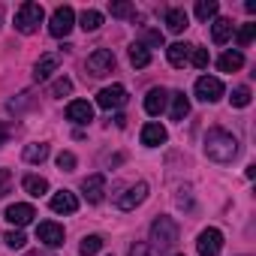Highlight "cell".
<instances>
[{
  "label": "cell",
  "instance_id": "6da1fadb",
  "mask_svg": "<svg viewBox=\"0 0 256 256\" xmlns=\"http://www.w3.org/2000/svg\"><path fill=\"white\" fill-rule=\"evenodd\" d=\"M205 154L214 163H232L238 154V139L232 133L220 130V126H214V130L205 133Z\"/></svg>",
  "mask_w": 256,
  "mask_h": 256
},
{
  "label": "cell",
  "instance_id": "7a4b0ae2",
  "mask_svg": "<svg viewBox=\"0 0 256 256\" xmlns=\"http://www.w3.org/2000/svg\"><path fill=\"white\" fill-rule=\"evenodd\" d=\"M42 18H46L42 4H34V0H28V4H22V6L16 10V30L24 34V36H30V34L40 30Z\"/></svg>",
  "mask_w": 256,
  "mask_h": 256
},
{
  "label": "cell",
  "instance_id": "3957f363",
  "mask_svg": "<svg viewBox=\"0 0 256 256\" xmlns=\"http://www.w3.org/2000/svg\"><path fill=\"white\" fill-rule=\"evenodd\" d=\"M151 244L157 250H172L178 244V223L172 217H157L151 223Z\"/></svg>",
  "mask_w": 256,
  "mask_h": 256
},
{
  "label": "cell",
  "instance_id": "277c9868",
  "mask_svg": "<svg viewBox=\"0 0 256 256\" xmlns=\"http://www.w3.org/2000/svg\"><path fill=\"white\" fill-rule=\"evenodd\" d=\"M72 24H76L72 6H58V10L52 12V18H48V34L58 36V40H64V36L72 30Z\"/></svg>",
  "mask_w": 256,
  "mask_h": 256
},
{
  "label": "cell",
  "instance_id": "5b68a950",
  "mask_svg": "<svg viewBox=\"0 0 256 256\" xmlns=\"http://www.w3.org/2000/svg\"><path fill=\"white\" fill-rule=\"evenodd\" d=\"M196 250H199V256H220V250H223V232L214 229V226L202 229L199 238H196Z\"/></svg>",
  "mask_w": 256,
  "mask_h": 256
},
{
  "label": "cell",
  "instance_id": "8992f818",
  "mask_svg": "<svg viewBox=\"0 0 256 256\" xmlns=\"http://www.w3.org/2000/svg\"><path fill=\"white\" fill-rule=\"evenodd\" d=\"M84 70L90 72V76H108L112 70H114V54L108 52V48H96L94 54H88V64H84Z\"/></svg>",
  "mask_w": 256,
  "mask_h": 256
},
{
  "label": "cell",
  "instance_id": "52a82bcc",
  "mask_svg": "<svg viewBox=\"0 0 256 256\" xmlns=\"http://www.w3.org/2000/svg\"><path fill=\"white\" fill-rule=\"evenodd\" d=\"M148 199V184L145 181H139V184H133V187H126L118 199H114V205L120 208V211H133L136 205H142Z\"/></svg>",
  "mask_w": 256,
  "mask_h": 256
},
{
  "label": "cell",
  "instance_id": "ba28073f",
  "mask_svg": "<svg viewBox=\"0 0 256 256\" xmlns=\"http://www.w3.org/2000/svg\"><path fill=\"white\" fill-rule=\"evenodd\" d=\"M196 96H199L202 102H217V100L223 96V82L214 78V76H202V78H196Z\"/></svg>",
  "mask_w": 256,
  "mask_h": 256
},
{
  "label": "cell",
  "instance_id": "9c48e42d",
  "mask_svg": "<svg viewBox=\"0 0 256 256\" xmlns=\"http://www.w3.org/2000/svg\"><path fill=\"white\" fill-rule=\"evenodd\" d=\"M126 102V88L124 84H112V88H102L100 94H96V106L100 108H120Z\"/></svg>",
  "mask_w": 256,
  "mask_h": 256
},
{
  "label": "cell",
  "instance_id": "30bf717a",
  "mask_svg": "<svg viewBox=\"0 0 256 256\" xmlns=\"http://www.w3.org/2000/svg\"><path fill=\"white\" fill-rule=\"evenodd\" d=\"M36 241H42L46 247H60L64 244V226L54 220H46L36 226Z\"/></svg>",
  "mask_w": 256,
  "mask_h": 256
},
{
  "label": "cell",
  "instance_id": "8fae6325",
  "mask_svg": "<svg viewBox=\"0 0 256 256\" xmlns=\"http://www.w3.org/2000/svg\"><path fill=\"white\" fill-rule=\"evenodd\" d=\"M82 193H84V199L90 205L102 202V196H106V175H88L82 181Z\"/></svg>",
  "mask_w": 256,
  "mask_h": 256
},
{
  "label": "cell",
  "instance_id": "7c38bea8",
  "mask_svg": "<svg viewBox=\"0 0 256 256\" xmlns=\"http://www.w3.org/2000/svg\"><path fill=\"white\" fill-rule=\"evenodd\" d=\"M12 226H28L34 217H36V211H34V205H28V202H16V205H10L6 208V214H4Z\"/></svg>",
  "mask_w": 256,
  "mask_h": 256
},
{
  "label": "cell",
  "instance_id": "4fadbf2b",
  "mask_svg": "<svg viewBox=\"0 0 256 256\" xmlns=\"http://www.w3.org/2000/svg\"><path fill=\"white\" fill-rule=\"evenodd\" d=\"M166 102H169V90L166 88H151L148 96H145V112L157 118V114L166 112Z\"/></svg>",
  "mask_w": 256,
  "mask_h": 256
},
{
  "label": "cell",
  "instance_id": "5bb4252c",
  "mask_svg": "<svg viewBox=\"0 0 256 256\" xmlns=\"http://www.w3.org/2000/svg\"><path fill=\"white\" fill-rule=\"evenodd\" d=\"M66 118H70L72 124H90V120H94V106H90L88 100H72V102L66 106Z\"/></svg>",
  "mask_w": 256,
  "mask_h": 256
},
{
  "label": "cell",
  "instance_id": "9a60e30c",
  "mask_svg": "<svg viewBox=\"0 0 256 256\" xmlns=\"http://www.w3.org/2000/svg\"><path fill=\"white\" fill-rule=\"evenodd\" d=\"M48 205H52L54 214H76V211H78V199H76V193H70V190L54 193Z\"/></svg>",
  "mask_w": 256,
  "mask_h": 256
},
{
  "label": "cell",
  "instance_id": "2e32d148",
  "mask_svg": "<svg viewBox=\"0 0 256 256\" xmlns=\"http://www.w3.org/2000/svg\"><path fill=\"white\" fill-rule=\"evenodd\" d=\"M166 139H169V133H166L163 124H145V126H142V145H145V148H157V145H163Z\"/></svg>",
  "mask_w": 256,
  "mask_h": 256
},
{
  "label": "cell",
  "instance_id": "e0dca14e",
  "mask_svg": "<svg viewBox=\"0 0 256 256\" xmlns=\"http://www.w3.org/2000/svg\"><path fill=\"white\" fill-rule=\"evenodd\" d=\"M58 64H60V54H54V52H52V54H42V58L36 60V66H34V78H36V82H46V78L58 70Z\"/></svg>",
  "mask_w": 256,
  "mask_h": 256
},
{
  "label": "cell",
  "instance_id": "ac0fdd59",
  "mask_svg": "<svg viewBox=\"0 0 256 256\" xmlns=\"http://www.w3.org/2000/svg\"><path fill=\"white\" fill-rule=\"evenodd\" d=\"M232 30H235V24H232L229 18H214V24H211V40H214L217 46H226V42L232 40Z\"/></svg>",
  "mask_w": 256,
  "mask_h": 256
},
{
  "label": "cell",
  "instance_id": "d6986e66",
  "mask_svg": "<svg viewBox=\"0 0 256 256\" xmlns=\"http://www.w3.org/2000/svg\"><path fill=\"white\" fill-rule=\"evenodd\" d=\"M187 24H190V18H187V12H184L181 6H172V10L166 12V28H169L172 34H184Z\"/></svg>",
  "mask_w": 256,
  "mask_h": 256
},
{
  "label": "cell",
  "instance_id": "ffe728a7",
  "mask_svg": "<svg viewBox=\"0 0 256 256\" xmlns=\"http://www.w3.org/2000/svg\"><path fill=\"white\" fill-rule=\"evenodd\" d=\"M190 52H193V46H187V42H172V46L166 48V58H169L172 66H184V64L190 60Z\"/></svg>",
  "mask_w": 256,
  "mask_h": 256
},
{
  "label": "cell",
  "instance_id": "44dd1931",
  "mask_svg": "<svg viewBox=\"0 0 256 256\" xmlns=\"http://www.w3.org/2000/svg\"><path fill=\"white\" fill-rule=\"evenodd\" d=\"M169 100H172V120H184L187 114H190V100L184 96V90H178V94H169Z\"/></svg>",
  "mask_w": 256,
  "mask_h": 256
},
{
  "label": "cell",
  "instance_id": "7402d4cb",
  "mask_svg": "<svg viewBox=\"0 0 256 256\" xmlns=\"http://www.w3.org/2000/svg\"><path fill=\"white\" fill-rule=\"evenodd\" d=\"M100 24H102V12H96V10H84V12L78 16V28H82L84 34L100 30Z\"/></svg>",
  "mask_w": 256,
  "mask_h": 256
},
{
  "label": "cell",
  "instance_id": "603a6c76",
  "mask_svg": "<svg viewBox=\"0 0 256 256\" xmlns=\"http://www.w3.org/2000/svg\"><path fill=\"white\" fill-rule=\"evenodd\" d=\"M217 66H220V72H235V70L244 66V54L241 52H226V54H220Z\"/></svg>",
  "mask_w": 256,
  "mask_h": 256
},
{
  "label": "cell",
  "instance_id": "cb8c5ba5",
  "mask_svg": "<svg viewBox=\"0 0 256 256\" xmlns=\"http://www.w3.org/2000/svg\"><path fill=\"white\" fill-rule=\"evenodd\" d=\"M130 64H133L136 70H145V66L151 64V52H148L142 42H133V46H130Z\"/></svg>",
  "mask_w": 256,
  "mask_h": 256
},
{
  "label": "cell",
  "instance_id": "d4e9b609",
  "mask_svg": "<svg viewBox=\"0 0 256 256\" xmlns=\"http://www.w3.org/2000/svg\"><path fill=\"white\" fill-rule=\"evenodd\" d=\"M22 187H24V193H30V196H36V199H40V196L48 190V181H46V178H40V175H24Z\"/></svg>",
  "mask_w": 256,
  "mask_h": 256
},
{
  "label": "cell",
  "instance_id": "484cf974",
  "mask_svg": "<svg viewBox=\"0 0 256 256\" xmlns=\"http://www.w3.org/2000/svg\"><path fill=\"white\" fill-rule=\"evenodd\" d=\"M24 160H28V163H42V160H48V145H46V142L28 145V148H24Z\"/></svg>",
  "mask_w": 256,
  "mask_h": 256
},
{
  "label": "cell",
  "instance_id": "4316f807",
  "mask_svg": "<svg viewBox=\"0 0 256 256\" xmlns=\"http://www.w3.org/2000/svg\"><path fill=\"white\" fill-rule=\"evenodd\" d=\"M102 250V238L100 235H84L82 244H78V256H94Z\"/></svg>",
  "mask_w": 256,
  "mask_h": 256
},
{
  "label": "cell",
  "instance_id": "83f0119b",
  "mask_svg": "<svg viewBox=\"0 0 256 256\" xmlns=\"http://www.w3.org/2000/svg\"><path fill=\"white\" fill-rule=\"evenodd\" d=\"M217 10H220L217 0H199V4H196V18L199 22H208V18L217 16Z\"/></svg>",
  "mask_w": 256,
  "mask_h": 256
},
{
  "label": "cell",
  "instance_id": "f1b7e54d",
  "mask_svg": "<svg viewBox=\"0 0 256 256\" xmlns=\"http://www.w3.org/2000/svg\"><path fill=\"white\" fill-rule=\"evenodd\" d=\"M108 12H112L114 18H133V16H136V6L126 4V0H118V4H108Z\"/></svg>",
  "mask_w": 256,
  "mask_h": 256
},
{
  "label": "cell",
  "instance_id": "f546056e",
  "mask_svg": "<svg viewBox=\"0 0 256 256\" xmlns=\"http://www.w3.org/2000/svg\"><path fill=\"white\" fill-rule=\"evenodd\" d=\"M250 100H253L250 88H235V90H232V96H229V102H232L235 108H247V106H250Z\"/></svg>",
  "mask_w": 256,
  "mask_h": 256
},
{
  "label": "cell",
  "instance_id": "4dcf8cb0",
  "mask_svg": "<svg viewBox=\"0 0 256 256\" xmlns=\"http://www.w3.org/2000/svg\"><path fill=\"white\" fill-rule=\"evenodd\" d=\"M142 46L151 52V48H163V34L160 30H154V28H148L145 34H142Z\"/></svg>",
  "mask_w": 256,
  "mask_h": 256
},
{
  "label": "cell",
  "instance_id": "1f68e13d",
  "mask_svg": "<svg viewBox=\"0 0 256 256\" xmlns=\"http://www.w3.org/2000/svg\"><path fill=\"white\" fill-rule=\"evenodd\" d=\"M253 36H256V24L250 22V24H244V28L238 30V36H235V42H238V48H247V46L253 42Z\"/></svg>",
  "mask_w": 256,
  "mask_h": 256
},
{
  "label": "cell",
  "instance_id": "d6a6232c",
  "mask_svg": "<svg viewBox=\"0 0 256 256\" xmlns=\"http://www.w3.org/2000/svg\"><path fill=\"white\" fill-rule=\"evenodd\" d=\"M190 60H193L196 70H205V66L211 64V54H208V48H193V52H190Z\"/></svg>",
  "mask_w": 256,
  "mask_h": 256
},
{
  "label": "cell",
  "instance_id": "836d02e7",
  "mask_svg": "<svg viewBox=\"0 0 256 256\" xmlns=\"http://www.w3.org/2000/svg\"><path fill=\"white\" fill-rule=\"evenodd\" d=\"M4 241H6L12 250H22V247L28 244V238H24V232H22V229H12V232H6V235H4Z\"/></svg>",
  "mask_w": 256,
  "mask_h": 256
},
{
  "label": "cell",
  "instance_id": "e575fe53",
  "mask_svg": "<svg viewBox=\"0 0 256 256\" xmlns=\"http://www.w3.org/2000/svg\"><path fill=\"white\" fill-rule=\"evenodd\" d=\"M70 94H72V82H70L66 76L52 84V96H70Z\"/></svg>",
  "mask_w": 256,
  "mask_h": 256
},
{
  "label": "cell",
  "instance_id": "d590c367",
  "mask_svg": "<svg viewBox=\"0 0 256 256\" xmlns=\"http://www.w3.org/2000/svg\"><path fill=\"white\" fill-rule=\"evenodd\" d=\"M76 163H78V160H76V154H72V151H60V154H58V169L72 172V169H76Z\"/></svg>",
  "mask_w": 256,
  "mask_h": 256
},
{
  "label": "cell",
  "instance_id": "8d00e7d4",
  "mask_svg": "<svg viewBox=\"0 0 256 256\" xmlns=\"http://www.w3.org/2000/svg\"><path fill=\"white\" fill-rule=\"evenodd\" d=\"M10 187H12V172L10 169H0V199L10 193Z\"/></svg>",
  "mask_w": 256,
  "mask_h": 256
},
{
  "label": "cell",
  "instance_id": "74e56055",
  "mask_svg": "<svg viewBox=\"0 0 256 256\" xmlns=\"http://www.w3.org/2000/svg\"><path fill=\"white\" fill-rule=\"evenodd\" d=\"M130 256H151V250H148V244H133Z\"/></svg>",
  "mask_w": 256,
  "mask_h": 256
},
{
  "label": "cell",
  "instance_id": "f35d334b",
  "mask_svg": "<svg viewBox=\"0 0 256 256\" xmlns=\"http://www.w3.org/2000/svg\"><path fill=\"white\" fill-rule=\"evenodd\" d=\"M6 142H10V126H6L4 120H0V148H4Z\"/></svg>",
  "mask_w": 256,
  "mask_h": 256
},
{
  "label": "cell",
  "instance_id": "ab89813d",
  "mask_svg": "<svg viewBox=\"0 0 256 256\" xmlns=\"http://www.w3.org/2000/svg\"><path fill=\"white\" fill-rule=\"evenodd\" d=\"M178 256H184V253H178Z\"/></svg>",
  "mask_w": 256,
  "mask_h": 256
}]
</instances>
